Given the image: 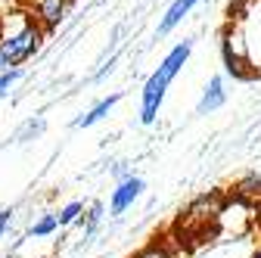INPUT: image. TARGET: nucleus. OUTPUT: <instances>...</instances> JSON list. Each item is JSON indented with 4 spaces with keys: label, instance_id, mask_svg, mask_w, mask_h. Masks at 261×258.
<instances>
[{
    "label": "nucleus",
    "instance_id": "f257e3e1",
    "mask_svg": "<svg viewBox=\"0 0 261 258\" xmlns=\"http://www.w3.org/2000/svg\"><path fill=\"white\" fill-rule=\"evenodd\" d=\"M190 50H193V41H180L177 47H171V53L159 62V69L146 78L143 84V93H140V121L143 124H152L159 109H162V100L171 87V81L177 78V72L184 69V62L190 59Z\"/></svg>",
    "mask_w": 261,
    "mask_h": 258
},
{
    "label": "nucleus",
    "instance_id": "f03ea898",
    "mask_svg": "<svg viewBox=\"0 0 261 258\" xmlns=\"http://www.w3.org/2000/svg\"><path fill=\"white\" fill-rule=\"evenodd\" d=\"M41 38H44V28L31 19H22L16 31L0 38V69L10 72L19 62H25L28 56H35L41 47Z\"/></svg>",
    "mask_w": 261,
    "mask_h": 258
},
{
    "label": "nucleus",
    "instance_id": "7ed1b4c3",
    "mask_svg": "<svg viewBox=\"0 0 261 258\" xmlns=\"http://www.w3.org/2000/svg\"><path fill=\"white\" fill-rule=\"evenodd\" d=\"M140 193H143V180L140 177H124L115 187V193H112V215H121L124 209H130Z\"/></svg>",
    "mask_w": 261,
    "mask_h": 258
},
{
    "label": "nucleus",
    "instance_id": "20e7f679",
    "mask_svg": "<svg viewBox=\"0 0 261 258\" xmlns=\"http://www.w3.org/2000/svg\"><path fill=\"white\" fill-rule=\"evenodd\" d=\"M69 0H35V22L41 28H53L62 22Z\"/></svg>",
    "mask_w": 261,
    "mask_h": 258
},
{
    "label": "nucleus",
    "instance_id": "39448f33",
    "mask_svg": "<svg viewBox=\"0 0 261 258\" xmlns=\"http://www.w3.org/2000/svg\"><path fill=\"white\" fill-rule=\"evenodd\" d=\"M224 100H227V90H224V81L221 78H212L208 84H205V90H202V100H199V115H208V112H215V109H221L224 106Z\"/></svg>",
    "mask_w": 261,
    "mask_h": 258
},
{
    "label": "nucleus",
    "instance_id": "423d86ee",
    "mask_svg": "<svg viewBox=\"0 0 261 258\" xmlns=\"http://www.w3.org/2000/svg\"><path fill=\"white\" fill-rule=\"evenodd\" d=\"M199 4V0H174V4L168 7V13L162 16V22H159V35H168L171 28H177L180 22H184V16Z\"/></svg>",
    "mask_w": 261,
    "mask_h": 258
},
{
    "label": "nucleus",
    "instance_id": "0eeeda50",
    "mask_svg": "<svg viewBox=\"0 0 261 258\" xmlns=\"http://www.w3.org/2000/svg\"><path fill=\"white\" fill-rule=\"evenodd\" d=\"M118 103V93H109L106 96V100H100V103H96L87 115H81L78 121H75V127H90V124H96V121H103L109 112H112V106Z\"/></svg>",
    "mask_w": 261,
    "mask_h": 258
},
{
    "label": "nucleus",
    "instance_id": "6e6552de",
    "mask_svg": "<svg viewBox=\"0 0 261 258\" xmlns=\"http://www.w3.org/2000/svg\"><path fill=\"white\" fill-rule=\"evenodd\" d=\"M81 212H84L81 202H69V205H65V209L56 215V224H59V227H65V224H75V221L81 218Z\"/></svg>",
    "mask_w": 261,
    "mask_h": 258
},
{
    "label": "nucleus",
    "instance_id": "1a4fd4ad",
    "mask_svg": "<svg viewBox=\"0 0 261 258\" xmlns=\"http://www.w3.org/2000/svg\"><path fill=\"white\" fill-rule=\"evenodd\" d=\"M56 227H59V224H56V215H44L35 227H31V237H50Z\"/></svg>",
    "mask_w": 261,
    "mask_h": 258
},
{
    "label": "nucleus",
    "instance_id": "9d476101",
    "mask_svg": "<svg viewBox=\"0 0 261 258\" xmlns=\"http://www.w3.org/2000/svg\"><path fill=\"white\" fill-rule=\"evenodd\" d=\"M130 258H171L168 246H162V243H149L146 249H140L137 255H130Z\"/></svg>",
    "mask_w": 261,
    "mask_h": 258
},
{
    "label": "nucleus",
    "instance_id": "9b49d317",
    "mask_svg": "<svg viewBox=\"0 0 261 258\" xmlns=\"http://www.w3.org/2000/svg\"><path fill=\"white\" fill-rule=\"evenodd\" d=\"M19 78H22V72H19V69L0 72V96H7V93H10V87H13V84H16Z\"/></svg>",
    "mask_w": 261,
    "mask_h": 258
},
{
    "label": "nucleus",
    "instance_id": "f8f14e48",
    "mask_svg": "<svg viewBox=\"0 0 261 258\" xmlns=\"http://www.w3.org/2000/svg\"><path fill=\"white\" fill-rule=\"evenodd\" d=\"M100 215H103V205H100V202H93V205H90V212H87V234L96 227V221H100Z\"/></svg>",
    "mask_w": 261,
    "mask_h": 258
},
{
    "label": "nucleus",
    "instance_id": "ddd939ff",
    "mask_svg": "<svg viewBox=\"0 0 261 258\" xmlns=\"http://www.w3.org/2000/svg\"><path fill=\"white\" fill-rule=\"evenodd\" d=\"M10 221H13V209H4V212H0V240H4V234H7V227H10Z\"/></svg>",
    "mask_w": 261,
    "mask_h": 258
},
{
    "label": "nucleus",
    "instance_id": "4468645a",
    "mask_svg": "<svg viewBox=\"0 0 261 258\" xmlns=\"http://www.w3.org/2000/svg\"><path fill=\"white\" fill-rule=\"evenodd\" d=\"M255 258H261V246H258V252H255Z\"/></svg>",
    "mask_w": 261,
    "mask_h": 258
}]
</instances>
